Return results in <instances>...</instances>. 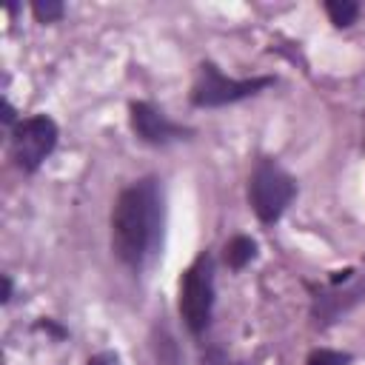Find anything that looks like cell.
Masks as SVG:
<instances>
[{
    "mask_svg": "<svg viewBox=\"0 0 365 365\" xmlns=\"http://www.w3.org/2000/svg\"><path fill=\"white\" fill-rule=\"evenodd\" d=\"M325 11H328V17H331L334 26L345 29V26H351V23L356 20L359 6L351 3V0H328V3H325Z\"/></svg>",
    "mask_w": 365,
    "mask_h": 365,
    "instance_id": "9c48e42d",
    "label": "cell"
},
{
    "mask_svg": "<svg viewBox=\"0 0 365 365\" xmlns=\"http://www.w3.org/2000/svg\"><path fill=\"white\" fill-rule=\"evenodd\" d=\"M86 365H120V359H117L114 351H100V354H94Z\"/></svg>",
    "mask_w": 365,
    "mask_h": 365,
    "instance_id": "7c38bea8",
    "label": "cell"
},
{
    "mask_svg": "<svg viewBox=\"0 0 365 365\" xmlns=\"http://www.w3.org/2000/svg\"><path fill=\"white\" fill-rule=\"evenodd\" d=\"M57 137H60L57 123L46 114H34V117L20 120L11 128V151H14L17 165L23 171H37L40 163L54 151Z\"/></svg>",
    "mask_w": 365,
    "mask_h": 365,
    "instance_id": "5b68a950",
    "label": "cell"
},
{
    "mask_svg": "<svg viewBox=\"0 0 365 365\" xmlns=\"http://www.w3.org/2000/svg\"><path fill=\"white\" fill-rule=\"evenodd\" d=\"M214 311V259L200 254L180 277V317L191 334L208 328Z\"/></svg>",
    "mask_w": 365,
    "mask_h": 365,
    "instance_id": "3957f363",
    "label": "cell"
},
{
    "mask_svg": "<svg viewBox=\"0 0 365 365\" xmlns=\"http://www.w3.org/2000/svg\"><path fill=\"white\" fill-rule=\"evenodd\" d=\"M31 11H34V17H37L40 23H54V20L63 17L66 6H63L60 0H37V3L31 6Z\"/></svg>",
    "mask_w": 365,
    "mask_h": 365,
    "instance_id": "30bf717a",
    "label": "cell"
},
{
    "mask_svg": "<svg viewBox=\"0 0 365 365\" xmlns=\"http://www.w3.org/2000/svg\"><path fill=\"white\" fill-rule=\"evenodd\" d=\"M9 299H11V279L3 277V302H9Z\"/></svg>",
    "mask_w": 365,
    "mask_h": 365,
    "instance_id": "4fadbf2b",
    "label": "cell"
},
{
    "mask_svg": "<svg viewBox=\"0 0 365 365\" xmlns=\"http://www.w3.org/2000/svg\"><path fill=\"white\" fill-rule=\"evenodd\" d=\"M274 86V77H251V80H231L217 66L202 63L200 77L191 88V103L200 108H217L228 103H240L245 97H254L257 91Z\"/></svg>",
    "mask_w": 365,
    "mask_h": 365,
    "instance_id": "277c9868",
    "label": "cell"
},
{
    "mask_svg": "<svg viewBox=\"0 0 365 365\" xmlns=\"http://www.w3.org/2000/svg\"><path fill=\"white\" fill-rule=\"evenodd\" d=\"M165 202L160 180L143 177L125 185L111 208V251L128 268H145L163 245Z\"/></svg>",
    "mask_w": 365,
    "mask_h": 365,
    "instance_id": "6da1fadb",
    "label": "cell"
},
{
    "mask_svg": "<svg viewBox=\"0 0 365 365\" xmlns=\"http://www.w3.org/2000/svg\"><path fill=\"white\" fill-rule=\"evenodd\" d=\"M351 362V356L348 354H339V351H328V348H322V351H314L311 356H308V365H348Z\"/></svg>",
    "mask_w": 365,
    "mask_h": 365,
    "instance_id": "8fae6325",
    "label": "cell"
},
{
    "mask_svg": "<svg viewBox=\"0 0 365 365\" xmlns=\"http://www.w3.org/2000/svg\"><path fill=\"white\" fill-rule=\"evenodd\" d=\"M254 254H257V242H254L251 237H245V234H237V237H231V240L225 242V262H228V268H234V271L245 268V265L254 259Z\"/></svg>",
    "mask_w": 365,
    "mask_h": 365,
    "instance_id": "ba28073f",
    "label": "cell"
},
{
    "mask_svg": "<svg viewBox=\"0 0 365 365\" xmlns=\"http://www.w3.org/2000/svg\"><path fill=\"white\" fill-rule=\"evenodd\" d=\"M297 194L294 177L274 160H259L248 180V202L259 222H277Z\"/></svg>",
    "mask_w": 365,
    "mask_h": 365,
    "instance_id": "7a4b0ae2",
    "label": "cell"
},
{
    "mask_svg": "<svg viewBox=\"0 0 365 365\" xmlns=\"http://www.w3.org/2000/svg\"><path fill=\"white\" fill-rule=\"evenodd\" d=\"M362 294H365V279H362V277L354 279V282H351L348 288H342V291H339V282H331L328 291H319V294L314 297V317H319L322 322H331V319H336L342 311H348L354 302H359Z\"/></svg>",
    "mask_w": 365,
    "mask_h": 365,
    "instance_id": "52a82bcc",
    "label": "cell"
},
{
    "mask_svg": "<svg viewBox=\"0 0 365 365\" xmlns=\"http://www.w3.org/2000/svg\"><path fill=\"white\" fill-rule=\"evenodd\" d=\"M128 114H131V128L134 134L148 143V145H168L174 140H182L185 134H191L188 128H182L180 123L168 120L157 106L145 103V100H137L128 106Z\"/></svg>",
    "mask_w": 365,
    "mask_h": 365,
    "instance_id": "8992f818",
    "label": "cell"
}]
</instances>
